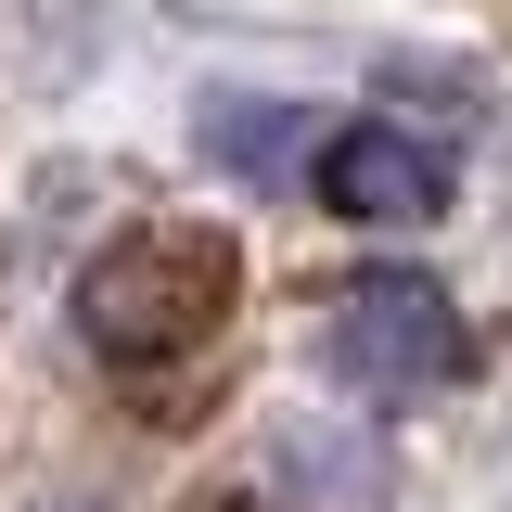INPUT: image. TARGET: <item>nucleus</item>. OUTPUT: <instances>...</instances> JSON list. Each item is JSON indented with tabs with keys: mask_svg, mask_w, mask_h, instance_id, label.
Listing matches in <instances>:
<instances>
[{
	"mask_svg": "<svg viewBox=\"0 0 512 512\" xmlns=\"http://www.w3.org/2000/svg\"><path fill=\"white\" fill-rule=\"evenodd\" d=\"M244 308V244L205 231V218H141L77 269V333L103 372H167V359H205Z\"/></svg>",
	"mask_w": 512,
	"mask_h": 512,
	"instance_id": "obj_1",
	"label": "nucleus"
},
{
	"mask_svg": "<svg viewBox=\"0 0 512 512\" xmlns=\"http://www.w3.org/2000/svg\"><path fill=\"white\" fill-rule=\"evenodd\" d=\"M320 359H333V384H359L384 410H423V397H448L474 372V320L448 308L423 269H359L320 308Z\"/></svg>",
	"mask_w": 512,
	"mask_h": 512,
	"instance_id": "obj_2",
	"label": "nucleus"
},
{
	"mask_svg": "<svg viewBox=\"0 0 512 512\" xmlns=\"http://www.w3.org/2000/svg\"><path fill=\"white\" fill-rule=\"evenodd\" d=\"M320 205L333 218H359V231H423L448 192H461V154H448V128H397V116H346L333 128V154H320Z\"/></svg>",
	"mask_w": 512,
	"mask_h": 512,
	"instance_id": "obj_3",
	"label": "nucleus"
},
{
	"mask_svg": "<svg viewBox=\"0 0 512 512\" xmlns=\"http://www.w3.org/2000/svg\"><path fill=\"white\" fill-rule=\"evenodd\" d=\"M269 474H282L295 512H384L397 448H384L372 423H346V410H295V423L269 436Z\"/></svg>",
	"mask_w": 512,
	"mask_h": 512,
	"instance_id": "obj_4",
	"label": "nucleus"
},
{
	"mask_svg": "<svg viewBox=\"0 0 512 512\" xmlns=\"http://www.w3.org/2000/svg\"><path fill=\"white\" fill-rule=\"evenodd\" d=\"M320 116H295V103H256V90H218L205 103V154L231 167V180H256V192H295V180H320V154L333 141H308Z\"/></svg>",
	"mask_w": 512,
	"mask_h": 512,
	"instance_id": "obj_5",
	"label": "nucleus"
},
{
	"mask_svg": "<svg viewBox=\"0 0 512 512\" xmlns=\"http://www.w3.org/2000/svg\"><path fill=\"white\" fill-rule=\"evenodd\" d=\"M52 512H90V500H52Z\"/></svg>",
	"mask_w": 512,
	"mask_h": 512,
	"instance_id": "obj_6",
	"label": "nucleus"
}]
</instances>
